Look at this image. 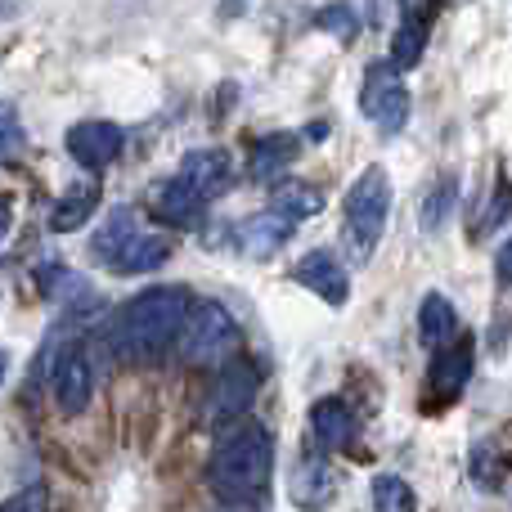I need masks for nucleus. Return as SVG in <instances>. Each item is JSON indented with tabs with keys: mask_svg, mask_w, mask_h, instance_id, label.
Segmentation results:
<instances>
[{
	"mask_svg": "<svg viewBox=\"0 0 512 512\" xmlns=\"http://www.w3.org/2000/svg\"><path fill=\"white\" fill-rule=\"evenodd\" d=\"M270 472H274L270 432L239 414V423L216 436L207 481H212V490L225 504H256L265 495V486H270Z\"/></svg>",
	"mask_w": 512,
	"mask_h": 512,
	"instance_id": "1",
	"label": "nucleus"
},
{
	"mask_svg": "<svg viewBox=\"0 0 512 512\" xmlns=\"http://www.w3.org/2000/svg\"><path fill=\"white\" fill-rule=\"evenodd\" d=\"M189 310L185 288H149L140 297H131L113 319V346L126 360H153L176 342L180 324Z\"/></svg>",
	"mask_w": 512,
	"mask_h": 512,
	"instance_id": "2",
	"label": "nucleus"
},
{
	"mask_svg": "<svg viewBox=\"0 0 512 512\" xmlns=\"http://www.w3.org/2000/svg\"><path fill=\"white\" fill-rule=\"evenodd\" d=\"M387 221H391V176L382 167H364L355 176V185L346 189V239H351L360 261L378 248Z\"/></svg>",
	"mask_w": 512,
	"mask_h": 512,
	"instance_id": "3",
	"label": "nucleus"
},
{
	"mask_svg": "<svg viewBox=\"0 0 512 512\" xmlns=\"http://www.w3.org/2000/svg\"><path fill=\"white\" fill-rule=\"evenodd\" d=\"M176 346L185 355V364H221L239 351V324L234 315L221 306V301H189L185 310V324L176 333Z\"/></svg>",
	"mask_w": 512,
	"mask_h": 512,
	"instance_id": "4",
	"label": "nucleus"
},
{
	"mask_svg": "<svg viewBox=\"0 0 512 512\" xmlns=\"http://www.w3.org/2000/svg\"><path fill=\"white\" fill-rule=\"evenodd\" d=\"M360 108L369 122H378L387 135H400L409 122V90L400 81V68L391 63H369L360 86Z\"/></svg>",
	"mask_w": 512,
	"mask_h": 512,
	"instance_id": "5",
	"label": "nucleus"
},
{
	"mask_svg": "<svg viewBox=\"0 0 512 512\" xmlns=\"http://www.w3.org/2000/svg\"><path fill=\"white\" fill-rule=\"evenodd\" d=\"M122 144H126V135L117 122H77L68 131V153L90 171L113 167L122 158Z\"/></svg>",
	"mask_w": 512,
	"mask_h": 512,
	"instance_id": "6",
	"label": "nucleus"
},
{
	"mask_svg": "<svg viewBox=\"0 0 512 512\" xmlns=\"http://www.w3.org/2000/svg\"><path fill=\"white\" fill-rule=\"evenodd\" d=\"M292 279L315 292L319 301H328V306H346V297H351V274L333 252H306L292 265Z\"/></svg>",
	"mask_w": 512,
	"mask_h": 512,
	"instance_id": "7",
	"label": "nucleus"
},
{
	"mask_svg": "<svg viewBox=\"0 0 512 512\" xmlns=\"http://www.w3.org/2000/svg\"><path fill=\"white\" fill-rule=\"evenodd\" d=\"M432 351H436V360H432V369H427V387H432L436 400H454L472 378V342L454 333L450 342L432 346Z\"/></svg>",
	"mask_w": 512,
	"mask_h": 512,
	"instance_id": "8",
	"label": "nucleus"
},
{
	"mask_svg": "<svg viewBox=\"0 0 512 512\" xmlns=\"http://www.w3.org/2000/svg\"><path fill=\"white\" fill-rule=\"evenodd\" d=\"M90 391H95V369H90L86 351L72 346V351H63L54 360V405L63 414H81L90 405Z\"/></svg>",
	"mask_w": 512,
	"mask_h": 512,
	"instance_id": "9",
	"label": "nucleus"
},
{
	"mask_svg": "<svg viewBox=\"0 0 512 512\" xmlns=\"http://www.w3.org/2000/svg\"><path fill=\"white\" fill-rule=\"evenodd\" d=\"M256 391H261V373H256L248 360H225L221 378H216V391H212V409L221 418H239L252 409Z\"/></svg>",
	"mask_w": 512,
	"mask_h": 512,
	"instance_id": "10",
	"label": "nucleus"
},
{
	"mask_svg": "<svg viewBox=\"0 0 512 512\" xmlns=\"http://www.w3.org/2000/svg\"><path fill=\"white\" fill-rule=\"evenodd\" d=\"M230 176H234V162L225 149H194V153H185V162H180V180H185L203 203L207 198H221L225 185H230Z\"/></svg>",
	"mask_w": 512,
	"mask_h": 512,
	"instance_id": "11",
	"label": "nucleus"
},
{
	"mask_svg": "<svg viewBox=\"0 0 512 512\" xmlns=\"http://www.w3.org/2000/svg\"><path fill=\"white\" fill-rule=\"evenodd\" d=\"M292 216H283V212H256V216H248V221L239 225V234H234V243H239V252H248V256H274L283 248V243L292 239Z\"/></svg>",
	"mask_w": 512,
	"mask_h": 512,
	"instance_id": "12",
	"label": "nucleus"
},
{
	"mask_svg": "<svg viewBox=\"0 0 512 512\" xmlns=\"http://www.w3.org/2000/svg\"><path fill=\"white\" fill-rule=\"evenodd\" d=\"M149 212L158 216L162 225L189 230V225H198V216H203V198L176 176V180H162V185L149 189Z\"/></svg>",
	"mask_w": 512,
	"mask_h": 512,
	"instance_id": "13",
	"label": "nucleus"
},
{
	"mask_svg": "<svg viewBox=\"0 0 512 512\" xmlns=\"http://www.w3.org/2000/svg\"><path fill=\"white\" fill-rule=\"evenodd\" d=\"M310 432H315V441L324 445V450H342V445L355 441V414L346 400H315V409H310Z\"/></svg>",
	"mask_w": 512,
	"mask_h": 512,
	"instance_id": "14",
	"label": "nucleus"
},
{
	"mask_svg": "<svg viewBox=\"0 0 512 512\" xmlns=\"http://www.w3.org/2000/svg\"><path fill=\"white\" fill-rule=\"evenodd\" d=\"M167 256H171V243L162 239V234L135 230L131 243H126V248L113 256V265H108V270H117V274H144V270H158V265H167Z\"/></svg>",
	"mask_w": 512,
	"mask_h": 512,
	"instance_id": "15",
	"label": "nucleus"
},
{
	"mask_svg": "<svg viewBox=\"0 0 512 512\" xmlns=\"http://www.w3.org/2000/svg\"><path fill=\"white\" fill-rule=\"evenodd\" d=\"M512 468V445H504L499 436H481L472 445V477H477L481 490H499Z\"/></svg>",
	"mask_w": 512,
	"mask_h": 512,
	"instance_id": "16",
	"label": "nucleus"
},
{
	"mask_svg": "<svg viewBox=\"0 0 512 512\" xmlns=\"http://www.w3.org/2000/svg\"><path fill=\"white\" fill-rule=\"evenodd\" d=\"M140 230V221H135V212L131 207H113L108 212V221L95 230V243H90V256L95 261H104V265H113V256L131 243V234Z\"/></svg>",
	"mask_w": 512,
	"mask_h": 512,
	"instance_id": "17",
	"label": "nucleus"
},
{
	"mask_svg": "<svg viewBox=\"0 0 512 512\" xmlns=\"http://www.w3.org/2000/svg\"><path fill=\"white\" fill-rule=\"evenodd\" d=\"M95 207H99V189L95 185H77V189H68V194L54 203V212H50V230H59V234H72V230H81V225L95 216Z\"/></svg>",
	"mask_w": 512,
	"mask_h": 512,
	"instance_id": "18",
	"label": "nucleus"
},
{
	"mask_svg": "<svg viewBox=\"0 0 512 512\" xmlns=\"http://www.w3.org/2000/svg\"><path fill=\"white\" fill-rule=\"evenodd\" d=\"M418 333H423L427 346H441L459 333V315H454V306L441 292H427L423 297V306H418Z\"/></svg>",
	"mask_w": 512,
	"mask_h": 512,
	"instance_id": "19",
	"label": "nucleus"
},
{
	"mask_svg": "<svg viewBox=\"0 0 512 512\" xmlns=\"http://www.w3.org/2000/svg\"><path fill=\"white\" fill-rule=\"evenodd\" d=\"M301 153V140L297 135H288V131H279V135H265L261 144L252 149V162H248V171L256 180H270L274 171H283L292 158Z\"/></svg>",
	"mask_w": 512,
	"mask_h": 512,
	"instance_id": "20",
	"label": "nucleus"
},
{
	"mask_svg": "<svg viewBox=\"0 0 512 512\" xmlns=\"http://www.w3.org/2000/svg\"><path fill=\"white\" fill-rule=\"evenodd\" d=\"M270 207H274V212H283V216H292V221H310V216L324 212V198H319L310 185H297V180H283V185H274Z\"/></svg>",
	"mask_w": 512,
	"mask_h": 512,
	"instance_id": "21",
	"label": "nucleus"
},
{
	"mask_svg": "<svg viewBox=\"0 0 512 512\" xmlns=\"http://www.w3.org/2000/svg\"><path fill=\"white\" fill-rule=\"evenodd\" d=\"M373 508H382V512H414L418 495L409 490V481L396 477V472H378V477H373Z\"/></svg>",
	"mask_w": 512,
	"mask_h": 512,
	"instance_id": "22",
	"label": "nucleus"
},
{
	"mask_svg": "<svg viewBox=\"0 0 512 512\" xmlns=\"http://www.w3.org/2000/svg\"><path fill=\"white\" fill-rule=\"evenodd\" d=\"M423 45H427V23L405 18V27L391 36V68H414L423 59Z\"/></svg>",
	"mask_w": 512,
	"mask_h": 512,
	"instance_id": "23",
	"label": "nucleus"
},
{
	"mask_svg": "<svg viewBox=\"0 0 512 512\" xmlns=\"http://www.w3.org/2000/svg\"><path fill=\"white\" fill-rule=\"evenodd\" d=\"M454 189H459L454 176H441L432 185V194H427V203H423V230H441L445 212H450V203H454Z\"/></svg>",
	"mask_w": 512,
	"mask_h": 512,
	"instance_id": "24",
	"label": "nucleus"
},
{
	"mask_svg": "<svg viewBox=\"0 0 512 512\" xmlns=\"http://www.w3.org/2000/svg\"><path fill=\"white\" fill-rule=\"evenodd\" d=\"M315 23L324 27V32H333L337 41H351V36L360 32V23H355V14H351V9H342V5H328L324 14L315 18Z\"/></svg>",
	"mask_w": 512,
	"mask_h": 512,
	"instance_id": "25",
	"label": "nucleus"
},
{
	"mask_svg": "<svg viewBox=\"0 0 512 512\" xmlns=\"http://www.w3.org/2000/svg\"><path fill=\"white\" fill-rule=\"evenodd\" d=\"M45 504H50V495H45V486H32V490H23V495L5 499V512H27V508H45Z\"/></svg>",
	"mask_w": 512,
	"mask_h": 512,
	"instance_id": "26",
	"label": "nucleus"
},
{
	"mask_svg": "<svg viewBox=\"0 0 512 512\" xmlns=\"http://www.w3.org/2000/svg\"><path fill=\"white\" fill-rule=\"evenodd\" d=\"M512 212V189L508 185H499V203L495 207H486V216H481V230H495L499 221Z\"/></svg>",
	"mask_w": 512,
	"mask_h": 512,
	"instance_id": "27",
	"label": "nucleus"
},
{
	"mask_svg": "<svg viewBox=\"0 0 512 512\" xmlns=\"http://www.w3.org/2000/svg\"><path fill=\"white\" fill-rule=\"evenodd\" d=\"M436 5H441V0H400V14H405V18H418V23H427V18L436 14Z\"/></svg>",
	"mask_w": 512,
	"mask_h": 512,
	"instance_id": "28",
	"label": "nucleus"
},
{
	"mask_svg": "<svg viewBox=\"0 0 512 512\" xmlns=\"http://www.w3.org/2000/svg\"><path fill=\"white\" fill-rule=\"evenodd\" d=\"M18 149H23V131H18V126L14 131H0V162H9Z\"/></svg>",
	"mask_w": 512,
	"mask_h": 512,
	"instance_id": "29",
	"label": "nucleus"
},
{
	"mask_svg": "<svg viewBox=\"0 0 512 512\" xmlns=\"http://www.w3.org/2000/svg\"><path fill=\"white\" fill-rule=\"evenodd\" d=\"M495 265H499V279H504V283H508V288H512V239L504 243V248H499V256H495Z\"/></svg>",
	"mask_w": 512,
	"mask_h": 512,
	"instance_id": "30",
	"label": "nucleus"
},
{
	"mask_svg": "<svg viewBox=\"0 0 512 512\" xmlns=\"http://www.w3.org/2000/svg\"><path fill=\"white\" fill-rule=\"evenodd\" d=\"M9 225H14V207H9L5 198H0V239L9 234Z\"/></svg>",
	"mask_w": 512,
	"mask_h": 512,
	"instance_id": "31",
	"label": "nucleus"
},
{
	"mask_svg": "<svg viewBox=\"0 0 512 512\" xmlns=\"http://www.w3.org/2000/svg\"><path fill=\"white\" fill-rule=\"evenodd\" d=\"M18 117H14V104H0V131H14Z\"/></svg>",
	"mask_w": 512,
	"mask_h": 512,
	"instance_id": "32",
	"label": "nucleus"
},
{
	"mask_svg": "<svg viewBox=\"0 0 512 512\" xmlns=\"http://www.w3.org/2000/svg\"><path fill=\"white\" fill-rule=\"evenodd\" d=\"M23 9V0H0V18H14Z\"/></svg>",
	"mask_w": 512,
	"mask_h": 512,
	"instance_id": "33",
	"label": "nucleus"
},
{
	"mask_svg": "<svg viewBox=\"0 0 512 512\" xmlns=\"http://www.w3.org/2000/svg\"><path fill=\"white\" fill-rule=\"evenodd\" d=\"M5 373H9V355L0 351V387H5Z\"/></svg>",
	"mask_w": 512,
	"mask_h": 512,
	"instance_id": "34",
	"label": "nucleus"
}]
</instances>
